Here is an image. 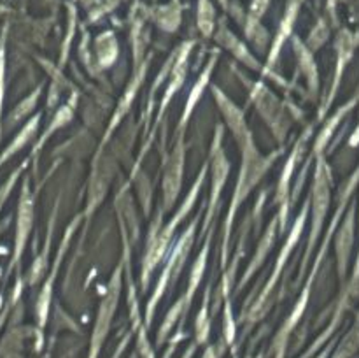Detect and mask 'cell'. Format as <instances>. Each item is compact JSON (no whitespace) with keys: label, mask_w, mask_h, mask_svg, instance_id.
Returning <instances> with one entry per match:
<instances>
[{"label":"cell","mask_w":359,"mask_h":358,"mask_svg":"<svg viewBox=\"0 0 359 358\" xmlns=\"http://www.w3.org/2000/svg\"><path fill=\"white\" fill-rule=\"evenodd\" d=\"M353 242H354V209H351L349 214H347L346 223H344L342 230H340L339 239H337V251H339L340 274H342V276L347 270V262H349Z\"/></svg>","instance_id":"cell-1"},{"label":"cell","mask_w":359,"mask_h":358,"mask_svg":"<svg viewBox=\"0 0 359 358\" xmlns=\"http://www.w3.org/2000/svg\"><path fill=\"white\" fill-rule=\"evenodd\" d=\"M354 277H359V255H358V262H356V269H354Z\"/></svg>","instance_id":"cell-3"},{"label":"cell","mask_w":359,"mask_h":358,"mask_svg":"<svg viewBox=\"0 0 359 358\" xmlns=\"http://www.w3.org/2000/svg\"><path fill=\"white\" fill-rule=\"evenodd\" d=\"M359 144V125H358V128L354 130L353 132V135H351V140H349V146H353V147H356Z\"/></svg>","instance_id":"cell-2"}]
</instances>
